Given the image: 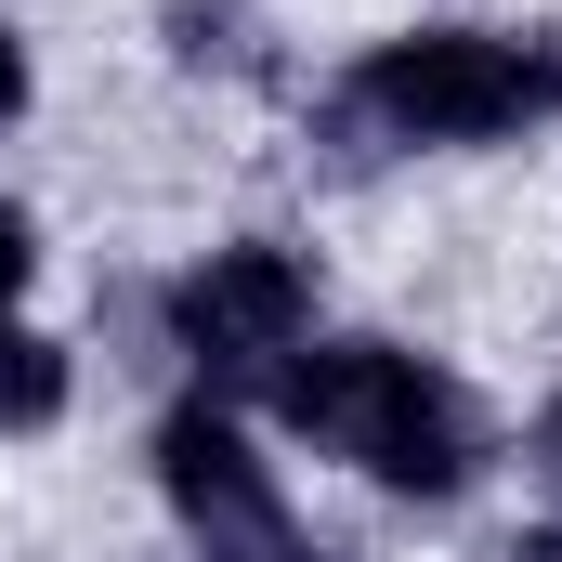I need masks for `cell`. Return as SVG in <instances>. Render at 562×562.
<instances>
[{
    "mask_svg": "<svg viewBox=\"0 0 562 562\" xmlns=\"http://www.w3.org/2000/svg\"><path fill=\"white\" fill-rule=\"evenodd\" d=\"M288 431H314L327 458H353V471H380V484H419L445 497L458 471H471V406L431 380L419 353H380V340H327L314 367H288Z\"/></svg>",
    "mask_w": 562,
    "mask_h": 562,
    "instance_id": "6da1fadb",
    "label": "cell"
},
{
    "mask_svg": "<svg viewBox=\"0 0 562 562\" xmlns=\"http://www.w3.org/2000/svg\"><path fill=\"white\" fill-rule=\"evenodd\" d=\"M562 105V53L537 40H471V26H419L353 79V119H380L393 144H484Z\"/></svg>",
    "mask_w": 562,
    "mask_h": 562,
    "instance_id": "7a4b0ae2",
    "label": "cell"
},
{
    "mask_svg": "<svg viewBox=\"0 0 562 562\" xmlns=\"http://www.w3.org/2000/svg\"><path fill=\"white\" fill-rule=\"evenodd\" d=\"M301 314H314V276L288 249H210L196 276L170 288V340L196 367H262V353L301 340Z\"/></svg>",
    "mask_w": 562,
    "mask_h": 562,
    "instance_id": "3957f363",
    "label": "cell"
},
{
    "mask_svg": "<svg viewBox=\"0 0 562 562\" xmlns=\"http://www.w3.org/2000/svg\"><path fill=\"white\" fill-rule=\"evenodd\" d=\"M157 471H170L183 524L210 537V562H301V550H288L276 484H262V458H249L223 419H170V431H157Z\"/></svg>",
    "mask_w": 562,
    "mask_h": 562,
    "instance_id": "277c9868",
    "label": "cell"
},
{
    "mask_svg": "<svg viewBox=\"0 0 562 562\" xmlns=\"http://www.w3.org/2000/svg\"><path fill=\"white\" fill-rule=\"evenodd\" d=\"M53 406H66V353H53L40 327L0 314V431H40Z\"/></svg>",
    "mask_w": 562,
    "mask_h": 562,
    "instance_id": "5b68a950",
    "label": "cell"
},
{
    "mask_svg": "<svg viewBox=\"0 0 562 562\" xmlns=\"http://www.w3.org/2000/svg\"><path fill=\"white\" fill-rule=\"evenodd\" d=\"M13 288H26V223L0 210V314H13Z\"/></svg>",
    "mask_w": 562,
    "mask_h": 562,
    "instance_id": "8992f818",
    "label": "cell"
},
{
    "mask_svg": "<svg viewBox=\"0 0 562 562\" xmlns=\"http://www.w3.org/2000/svg\"><path fill=\"white\" fill-rule=\"evenodd\" d=\"M26 105V53H13V26H0V119Z\"/></svg>",
    "mask_w": 562,
    "mask_h": 562,
    "instance_id": "52a82bcc",
    "label": "cell"
},
{
    "mask_svg": "<svg viewBox=\"0 0 562 562\" xmlns=\"http://www.w3.org/2000/svg\"><path fill=\"white\" fill-rule=\"evenodd\" d=\"M497 562H562V537H510V550H497Z\"/></svg>",
    "mask_w": 562,
    "mask_h": 562,
    "instance_id": "ba28073f",
    "label": "cell"
},
{
    "mask_svg": "<svg viewBox=\"0 0 562 562\" xmlns=\"http://www.w3.org/2000/svg\"><path fill=\"white\" fill-rule=\"evenodd\" d=\"M537 458H550V484H562V406H550V419H537Z\"/></svg>",
    "mask_w": 562,
    "mask_h": 562,
    "instance_id": "9c48e42d",
    "label": "cell"
}]
</instances>
